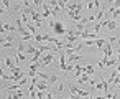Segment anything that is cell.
Listing matches in <instances>:
<instances>
[{
    "label": "cell",
    "mask_w": 120,
    "mask_h": 99,
    "mask_svg": "<svg viewBox=\"0 0 120 99\" xmlns=\"http://www.w3.org/2000/svg\"><path fill=\"white\" fill-rule=\"evenodd\" d=\"M0 25H2V22H0Z\"/></svg>",
    "instance_id": "cell-16"
},
{
    "label": "cell",
    "mask_w": 120,
    "mask_h": 99,
    "mask_svg": "<svg viewBox=\"0 0 120 99\" xmlns=\"http://www.w3.org/2000/svg\"><path fill=\"white\" fill-rule=\"evenodd\" d=\"M95 89H104V84H102V81H100V83H95Z\"/></svg>",
    "instance_id": "cell-12"
},
{
    "label": "cell",
    "mask_w": 120,
    "mask_h": 99,
    "mask_svg": "<svg viewBox=\"0 0 120 99\" xmlns=\"http://www.w3.org/2000/svg\"><path fill=\"white\" fill-rule=\"evenodd\" d=\"M13 94V99H20V97H23V91H15V92H12Z\"/></svg>",
    "instance_id": "cell-10"
},
{
    "label": "cell",
    "mask_w": 120,
    "mask_h": 99,
    "mask_svg": "<svg viewBox=\"0 0 120 99\" xmlns=\"http://www.w3.org/2000/svg\"><path fill=\"white\" fill-rule=\"evenodd\" d=\"M35 87H36L38 91H43V92H45V91L49 87V84H48L46 81H43V83H36V84H35Z\"/></svg>",
    "instance_id": "cell-7"
},
{
    "label": "cell",
    "mask_w": 120,
    "mask_h": 99,
    "mask_svg": "<svg viewBox=\"0 0 120 99\" xmlns=\"http://www.w3.org/2000/svg\"><path fill=\"white\" fill-rule=\"evenodd\" d=\"M87 8L92 10V8H94V2H87Z\"/></svg>",
    "instance_id": "cell-13"
},
{
    "label": "cell",
    "mask_w": 120,
    "mask_h": 99,
    "mask_svg": "<svg viewBox=\"0 0 120 99\" xmlns=\"http://www.w3.org/2000/svg\"><path fill=\"white\" fill-rule=\"evenodd\" d=\"M107 30H109V32H115V30H117V22L112 20V18H109V22H107Z\"/></svg>",
    "instance_id": "cell-5"
},
{
    "label": "cell",
    "mask_w": 120,
    "mask_h": 99,
    "mask_svg": "<svg viewBox=\"0 0 120 99\" xmlns=\"http://www.w3.org/2000/svg\"><path fill=\"white\" fill-rule=\"evenodd\" d=\"M49 27L54 28L56 35H64V33H66V28H64V25H63L61 22H53V20H49Z\"/></svg>",
    "instance_id": "cell-2"
},
{
    "label": "cell",
    "mask_w": 120,
    "mask_h": 99,
    "mask_svg": "<svg viewBox=\"0 0 120 99\" xmlns=\"http://www.w3.org/2000/svg\"><path fill=\"white\" fill-rule=\"evenodd\" d=\"M0 78H4V69L0 68Z\"/></svg>",
    "instance_id": "cell-14"
},
{
    "label": "cell",
    "mask_w": 120,
    "mask_h": 99,
    "mask_svg": "<svg viewBox=\"0 0 120 99\" xmlns=\"http://www.w3.org/2000/svg\"><path fill=\"white\" fill-rule=\"evenodd\" d=\"M82 58H84V56H81V55L77 53V55H72V56H69V58H68V63H69V64H72L74 61H77V59H82Z\"/></svg>",
    "instance_id": "cell-8"
},
{
    "label": "cell",
    "mask_w": 120,
    "mask_h": 99,
    "mask_svg": "<svg viewBox=\"0 0 120 99\" xmlns=\"http://www.w3.org/2000/svg\"><path fill=\"white\" fill-rule=\"evenodd\" d=\"M0 68H2V59H0Z\"/></svg>",
    "instance_id": "cell-15"
},
{
    "label": "cell",
    "mask_w": 120,
    "mask_h": 99,
    "mask_svg": "<svg viewBox=\"0 0 120 99\" xmlns=\"http://www.w3.org/2000/svg\"><path fill=\"white\" fill-rule=\"evenodd\" d=\"M105 43H107V40H104V38H99V40H95V46H97L99 50H102V48L105 46Z\"/></svg>",
    "instance_id": "cell-9"
},
{
    "label": "cell",
    "mask_w": 120,
    "mask_h": 99,
    "mask_svg": "<svg viewBox=\"0 0 120 99\" xmlns=\"http://www.w3.org/2000/svg\"><path fill=\"white\" fill-rule=\"evenodd\" d=\"M69 92L72 94V96H77V97H90V94L87 92V91H84V89H81L77 84H74V83H69Z\"/></svg>",
    "instance_id": "cell-1"
},
{
    "label": "cell",
    "mask_w": 120,
    "mask_h": 99,
    "mask_svg": "<svg viewBox=\"0 0 120 99\" xmlns=\"http://www.w3.org/2000/svg\"><path fill=\"white\" fill-rule=\"evenodd\" d=\"M94 73H95V66H94V64H87V66H84V74L92 76Z\"/></svg>",
    "instance_id": "cell-6"
},
{
    "label": "cell",
    "mask_w": 120,
    "mask_h": 99,
    "mask_svg": "<svg viewBox=\"0 0 120 99\" xmlns=\"http://www.w3.org/2000/svg\"><path fill=\"white\" fill-rule=\"evenodd\" d=\"M105 99H117V94L115 92H107L105 94Z\"/></svg>",
    "instance_id": "cell-11"
},
{
    "label": "cell",
    "mask_w": 120,
    "mask_h": 99,
    "mask_svg": "<svg viewBox=\"0 0 120 99\" xmlns=\"http://www.w3.org/2000/svg\"><path fill=\"white\" fill-rule=\"evenodd\" d=\"M13 41H15V33H12L8 36H0V45L2 46L10 48V46H13Z\"/></svg>",
    "instance_id": "cell-3"
},
{
    "label": "cell",
    "mask_w": 120,
    "mask_h": 99,
    "mask_svg": "<svg viewBox=\"0 0 120 99\" xmlns=\"http://www.w3.org/2000/svg\"><path fill=\"white\" fill-rule=\"evenodd\" d=\"M54 59V53H48L43 59H40V66L41 68H46V66H49L51 64V61Z\"/></svg>",
    "instance_id": "cell-4"
}]
</instances>
